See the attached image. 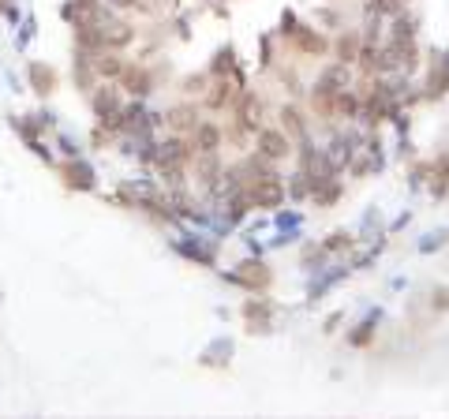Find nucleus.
Here are the masks:
<instances>
[{
    "label": "nucleus",
    "instance_id": "60",
    "mask_svg": "<svg viewBox=\"0 0 449 419\" xmlns=\"http://www.w3.org/2000/svg\"><path fill=\"white\" fill-rule=\"evenodd\" d=\"M0 299H4V292H0Z\"/></svg>",
    "mask_w": 449,
    "mask_h": 419
},
{
    "label": "nucleus",
    "instance_id": "18",
    "mask_svg": "<svg viewBox=\"0 0 449 419\" xmlns=\"http://www.w3.org/2000/svg\"><path fill=\"white\" fill-rule=\"evenodd\" d=\"M277 127H281L292 142L311 139V116L303 113L296 101H288V105H281V109H277Z\"/></svg>",
    "mask_w": 449,
    "mask_h": 419
},
{
    "label": "nucleus",
    "instance_id": "48",
    "mask_svg": "<svg viewBox=\"0 0 449 419\" xmlns=\"http://www.w3.org/2000/svg\"><path fill=\"white\" fill-rule=\"evenodd\" d=\"M445 243H449V232H427L424 240H419V255H434V251H442Z\"/></svg>",
    "mask_w": 449,
    "mask_h": 419
},
{
    "label": "nucleus",
    "instance_id": "9",
    "mask_svg": "<svg viewBox=\"0 0 449 419\" xmlns=\"http://www.w3.org/2000/svg\"><path fill=\"white\" fill-rule=\"evenodd\" d=\"M199 124H203V105L195 101V98H180L176 105H169V109H165V131L191 135Z\"/></svg>",
    "mask_w": 449,
    "mask_h": 419
},
{
    "label": "nucleus",
    "instance_id": "27",
    "mask_svg": "<svg viewBox=\"0 0 449 419\" xmlns=\"http://www.w3.org/2000/svg\"><path fill=\"white\" fill-rule=\"evenodd\" d=\"M431 199H449V150L431 157V180H427Z\"/></svg>",
    "mask_w": 449,
    "mask_h": 419
},
{
    "label": "nucleus",
    "instance_id": "47",
    "mask_svg": "<svg viewBox=\"0 0 449 419\" xmlns=\"http://www.w3.org/2000/svg\"><path fill=\"white\" fill-rule=\"evenodd\" d=\"M273 75L277 79H281V86L288 90V94H303V83H300V75H296V68H285V64H277V68H273Z\"/></svg>",
    "mask_w": 449,
    "mask_h": 419
},
{
    "label": "nucleus",
    "instance_id": "56",
    "mask_svg": "<svg viewBox=\"0 0 449 419\" xmlns=\"http://www.w3.org/2000/svg\"><path fill=\"white\" fill-rule=\"evenodd\" d=\"M345 322V311H334V314H326V322H322V333L329 337V333H337V326Z\"/></svg>",
    "mask_w": 449,
    "mask_h": 419
},
{
    "label": "nucleus",
    "instance_id": "50",
    "mask_svg": "<svg viewBox=\"0 0 449 419\" xmlns=\"http://www.w3.org/2000/svg\"><path fill=\"white\" fill-rule=\"evenodd\" d=\"M244 333L247 337H270L273 333V318H247L244 322Z\"/></svg>",
    "mask_w": 449,
    "mask_h": 419
},
{
    "label": "nucleus",
    "instance_id": "3",
    "mask_svg": "<svg viewBox=\"0 0 449 419\" xmlns=\"http://www.w3.org/2000/svg\"><path fill=\"white\" fill-rule=\"evenodd\" d=\"M424 101L438 105L449 98V49H431L427 52V75H424Z\"/></svg>",
    "mask_w": 449,
    "mask_h": 419
},
{
    "label": "nucleus",
    "instance_id": "12",
    "mask_svg": "<svg viewBox=\"0 0 449 419\" xmlns=\"http://www.w3.org/2000/svg\"><path fill=\"white\" fill-rule=\"evenodd\" d=\"M382 49H386V57L393 60V68L404 71V75H416L419 64H424L416 38H386V42H382Z\"/></svg>",
    "mask_w": 449,
    "mask_h": 419
},
{
    "label": "nucleus",
    "instance_id": "19",
    "mask_svg": "<svg viewBox=\"0 0 449 419\" xmlns=\"http://www.w3.org/2000/svg\"><path fill=\"white\" fill-rule=\"evenodd\" d=\"M98 83H101V79L94 71V52L72 45V86L79 90V94H90Z\"/></svg>",
    "mask_w": 449,
    "mask_h": 419
},
{
    "label": "nucleus",
    "instance_id": "59",
    "mask_svg": "<svg viewBox=\"0 0 449 419\" xmlns=\"http://www.w3.org/2000/svg\"><path fill=\"white\" fill-rule=\"evenodd\" d=\"M79 4H86V8H90V4H101V0H79Z\"/></svg>",
    "mask_w": 449,
    "mask_h": 419
},
{
    "label": "nucleus",
    "instance_id": "51",
    "mask_svg": "<svg viewBox=\"0 0 449 419\" xmlns=\"http://www.w3.org/2000/svg\"><path fill=\"white\" fill-rule=\"evenodd\" d=\"M57 147H60V154H64V157H83V142L72 139L68 131H60V135H57Z\"/></svg>",
    "mask_w": 449,
    "mask_h": 419
},
{
    "label": "nucleus",
    "instance_id": "17",
    "mask_svg": "<svg viewBox=\"0 0 449 419\" xmlns=\"http://www.w3.org/2000/svg\"><path fill=\"white\" fill-rule=\"evenodd\" d=\"M157 150H161L157 161H176V165H188V168L195 161V154H199L195 142H191V135H176V131H169V135L157 139Z\"/></svg>",
    "mask_w": 449,
    "mask_h": 419
},
{
    "label": "nucleus",
    "instance_id": "24",
    "mask_svg": "<svg viewBox=\"0 0 449 419\" xmlns=\"http://www.w3.org/2000/svg\"><path fill=\"white\" fill-rule=\"evenodd\" d=\"M363 49V34L356 30V26H348V30H337L334 38V49H329V57L341 60V64H356V57H360Z\"/></svg>",
    "mask_w": 449,
    "mask_h": 419
},
{
    "label": "nucleus",
    "instance_id": "25",
    "mask_svg": "<svg viewBox=\"0 0 449 419\" xmlns=\"http://www.w3.org/2000/svg\"><path fill=\"white\" fill-rule=\"evenodd\" d=\"M232 352H236V345H232V340H229V337H217L214 345H206V348H203L199 367H206V371H229Z\"/></svg>",
    "mask_w": 449,
    "mask_h": 419
},
{
    "label": "nucleus",
    "instance_id": "53",
    "mask_svg": "<svg viewBox=\"0 0 449 419\" xmlns=\"http://www.w3.org/2000/svg\"><path fill=\"white\" fill-rule=\"evenodd\" d=\"M314 19H319V23H326V30H341V26H345V19H341V11H334V8H314Z\"/></svg>",
    "mask_w": 449,
    "mask_h": 419
},
{
    "label": "nucleus",
    "instance_id": "29",
    "mask_svg": "<svg viewBox=\"0 0 449 419\" xmlns=\"http://www.w3.org/2000/svg\"><path fill=\"white\" fill-rule=\"evenodd\" d=\"M329 258H334V255L322 247V240H319V243L307 240V243L300 247V270H303V273H322V270L329 266Z\"/></svg>",
    "mask_w": 449,
    "mask_h": 419
},
{
    "label": "nucleus",
    "instance_id": "45",
    "mask_svg": "<svg viewBox=\"0 0 449 419\" xmlns=\"http://www.w3.org/2000/svg\"><path fill=\"white\" fill-rule=\"evenodd\" d=\"M300 26H303V19L296 16L292 8H285V11H281V26H277V38H281V42H288V38L300 34Z\"/></svg>",
    "mask_w": 449,
    "mask_h": 419
},
{
    "label": "nucleus",
    "instance_id": "8",
    "mask_svg": "<svg viewBox=\"0 0 449 419\" xmlns=\"http://www.w3.org/2000/svg\"><path fill=\"white\" fill-rule=\"evenodd\" d=\"M244 191L251 199V210H262V214H273V210H281L288 202L285 180H255V183H247Z\"/></svg>",
    "mask_w": 449,
    "mask_h": 419
},
{
    "label": "nucleus",
    "instance_id": "58",
    "mask_svg": "<svg viewBox=\"0 0 449 419\" xmlns=\"http://www.w3.org/2000/svg\"><path fill=\"white\" fill-rule=\"evenodd\" d=\"M247 255H262V243L251 240V236H247Z\"/></svg>",
    "mask_w": 449,
    "mask_h": 419
},
{
    "label": "nucleus",
    "instance_id": "21",
    "mask_svg": "<svg viewBox=\"0 0 449 419\" xmlns=\"http://www.w3.org/2000/svg\"><path fill=\"white\" fill-rule=\"evenodd\" d=\"M382 318H386V314H382V307L367 311L363 318L345 333V345H348V348H371V345H375V337H378V322H382Z\"/></svg>",
    "mask_w": 449,
    "mask_h": 419
},
{
    "label": "nucleus",
    "instance_id": "42",
    "mask_svg": "<svg viewBox=\"0 0 449 419\" xmlns=\"http://www.w3.org/2000/svg\"><path fill=\"white\" fill-rule=\"evenodd\" d=\"M363 42L367 45H382V34H386V26H382V16H375V11H367L363 16Z\"/></svg>",
    "mask_w": 449,
    "mask_h": 419
},
{
    "label": "nucleus",
    "instance_id": "37",
    "mask_svg": "<svg viewBox=\"0 0 449 419\" xmlns=\"http://www.w3.org/2000/svg\"><path fill=\"white\" fill-rule=\"evenodd\" d=\"M206 86H210V71H188V75H180V79H176L180 98H203V94H206Z\"/></svg>",
    "mask_w": 449,
    "mask_h": 419
},
{
    "label": "nucleus",
    "instance_id": "4",
    "mask_svg": "<svg viewBox=\"0 0 449 419\" xmlns=\"http://www.w3.org/2000/svg\"><path fill=\"white\" fill-rule=\"evenodd\" d=\"M221 173H224L221 150H214V154H195V161H191V183L210 195V202H221Z\"/></svg>",
    "mask_w": 449,
    "mask_h": 419
},
{
    "label": "nucleus",
    "instance_id": "35",
    "mask_svg": "<svg viewBox=\"0 0 449 419\" xmlns=\"http://www.w3.org/2000/svg\"><path fill=\"white\" fill-rule=\"evenodd\" d=\"M319 79H322V83H329L334 90H345V86H352V83H356V71H352V64L329 60L326 68L319 71Z\"/></svg>",
    "mask_w": 449,
    "mask_h": 419
},
{
    "label": "nucleus",
    "instance_id": "33",
    "mask_svg": "<svg viewBox=\"0 0 449 419\" xmlns=\"http://www.w3.org/2000/svg\"><path fill=\"white\" fill-rule=\"evenodd\" d=\"M322 247H326V251L334 255V258H345V255H352L356 247H360V236L348 232V229H334V232H329L326 240H322Z\"/></svg>",
    "mask_w": 449,
    "mask_h": 419
},
{
    "label": "nucleus",
    "instance_id": "31",
    "mask_svg": "<svg viewBox=\"0 0 449 419\" xmlns=\"http://www.w3.org/2000/svg\"><path fill=\"white\" fill-rule=\"evenodd\" d=\"M236 64H240V57H236V45H232V42H224V45L214 49V57H210L206 71H210V79H221V75H232V71H236Z\"/></svg>",
    "mask_w": 449,
    "mask_h": 419
},
{
    "label": "nucleus",
    "instance_id": "23",
    "mask_svg": "<svg viewBox=\"0 0 449 419\" xmlns=\"http://www.w3.org/2000/svg\"><path fill=\"white\" fill-rule=\"evenodd\" d=\"M154 180L161 183L165 191H180V188H191V168L176 165V161H157L154 165Z\"/></svg>",
    "mask_w": 449,
    "mask_h": 419
},
{
    "label": "nucleus",
    "instance_id": "40",
    "mask_svg": "<svg viewBox=\"0 0 449 419\" xmlns=\"http://www.w3.org/2000/svg\"><path fill=\"white\" fill-rule=\"evenodd\" d=\"M285 195L292 202H311V188H307V180H303L300 168H296L292 176H285Z\"/></svg>",
    "mask_w": 449,
    "mask_h": 419
},
{
    "label": "nucleus",
    "instance_id": "26",
    "mask_svg": "<svg viewBox=\"0 0 449 419\" xmlns=\"http://www.w3.org/2000/svg\"><path fill=\"white\" fill-rule=\"evenodd\" d=\"M191 142H195V150H199V154H214V150H221V147H224V124H217V120H203L199 127L191 131Z\"/></svg>",
    "mask_w": 449,
    "mask_h": 419
},
{
    "label": "nucleus",
    "instance_id": "10",
    "mask_svg": "<svg viewBox=\"0 0 449 419\" xmlns=\"http://www.w3.org/2000/svg\"><path fill=\"white\" fill-rule=\"evenodd\" d=\"M255 150L262 157H270V161H288V157L296 154V142L285 135L281 127H270V124H262L255 131Z\"/></svg>",
    "mask_w": 449,
    "mask_h": 419
},
{
    "label": "nucleus",
    "instance_id": "43",
    "mask_svg": "<svg viewBox=\"0 0 449 419\" xmlns=\"http://www.w3.org/2000/svg\"><path fill=\"white\" fill-rule=\"evenodd\" d=\"M86 142H90V150H113L116 147V135H113V131H105L101 124H94V127H90V135H86Z\"/></svg>",
    "mask_w": 449,
    "mask_h": 419
},
{
    "label": "nucleus",
    "instance_id": "55",
    "mask_svg": "<svg viewBox=\"0 0 449 419\" xmlns=\"http://www.w3.org/2000/svg\"><path fill=\"white\" fill-rule=\"evenodd\" d=\"M393 154H397L401 161H404V157H408V161H412V157H416V142L408 139V135H397V150H393Z\"/></svg>",
    "mask_w": 449,
    "mask_h": 419
},
{
    "label": "nucleus",
    "instance_id": "7",
    "mask_svg": "<svg viewBox=\"0 0 449 419\" xmlns=\"http://www.w3.org/2000/svg\"><path fill=\"white\" fill-rule=\"evenodd\" d=\"M285 45L292 49L296 57H307V60H322V57H329V49H334V38H329V34H322V30H314V26H307V23H303V26H300V34H296V38H288Z\"/></svg>",
    "mask_w": 449,
    "mask_h": 419
},
{
    "label": "nucleus",
    "instance_id": "41",
    "mask_svg": "<svg viewBox=\"0 0 449 419\" xmlns=\"http://www.w3.org/2000/svg\"><path fill=\"white\" fill-rule=\"evenodd\" d=\"M427 180H431V157H412V168H408V188L419 191V188H427Z\"/></svg>",
    "mask_w": 449,
    "mask_h": 419
},
{
    "label": "nucleus",
    "instance_id": "11",
    "mask_svg": "<svg viewBox=\"0 0 449 419\" xmlns=\"http://www.w3.org/2000/svg\"><path fill=\"white\" fill-rule=\"evenodd\" d=\"M173 251L183 255L195 266H206V270H217V247L206 243V236H195V232H183L180 240H173Z\"/></svg>",
    "mask_w": 449,
    "mask_h": 419
},
{
    "label": "nucleus",
    "instance_id": "46",
    "mask_svg": "<svg viewBox=\"0 0 449 419\" xmlns=\"http://www.w3.org/2000/svg\"><path fill=\"white\" fill-rule=\"evenodd\" d=\"M258 68L262 71H273L277 68V52H273V38L270 34L258 38Z\"/></svg>",
    "mask_w": 449,
    "mask_h": 419
},
{
    "label": "nucleus",
    "instance_id": "16",
    "mask_svg": "<svg viewBox=\"0 0 449 419\" xmlns=\"http://www.w3.org/2000/svg\"><path fill=\"white\" fill-rule=\"evenodd\" d=\"M26 86H30L38 98H52L60 90V71L45 60H30L26 64Z\"/></svg>",
    "mask_w": 449,
    "mask_h": 419
},
{
    "label": "nucleus",
    "instance_id": "13",
    "mask_svg": "<svg viewBox=\"0 0 449 419\" xmlns=\"http://www.w3.org/2000/svg\"><path fill=\"white\" fill-rule=\"evenodd\" d=\"M86 101H90V113H94V120H101V116H113V113L124 105V86L116 83V79H101V83L86 94Z\"/></svg>",
    "mask_w": 449,
    "mask_h": 419
},
{
    "label": "nucleus",
    "instance_id": "22",
    "mask_svg": "<svg viewBox=\"0 0 449 419\" xmlns=\"http://www.w3.org/2000/svg\"><path fill=\"white\" fill-rule=\"evenodd\" d=\"M98 26H101V38H105V49H120L124 52L131 42H135V26H131L127 19H120L116 11L105 23H98Z\"/></svg>",
    "mask_w": 449,
    "mask_h": 419
},
{
    "label": "nucleus",
    "instance_id": "57",
    "mask_svg": "<svg viewBox=\"0 0 449 419\" xmlns=\"http://www.w3.org/2000/svg\"><path fill=\"white\" fill-rule=\"evenodd\" d=\"M408 221H412V210H404V214H401V217H397V221H393V225H390V229H386V232H390V236H397V232H401V229H404V225H408Z\"/></svg>",
    "mask_w": 449,
    "mask_h": 419
},
{
    "label": "nucleus",
    "instance_id": "30",
    "mask_svg": "<svg viewBox=\"0 0 449 419\" xmlns=\"http://www.w3.org/2000/svg\"><path fill=\"white\" fill-rule=\"evenodd\" d=\"M277 314V304L266 296V292H247L244 304H240V318H273Z\"/></svg>",
    "mask_w": 449,
    "mask_h": 419
},
{
    "label": "nucleus",
    "instance_id": "28",
    "mask_svg": "<svg viewBox=\"0 0 449 419\" xmlns=\"http://www.w3.org/2000/svg\"><path fill=\"white\" fill-rule=\"evenodd\" d=\"M360 109H363V98L356 94V86L337 90V105H334L337 124H356V120H360Z\"/></svg>",
    "mask_w": 449,
    "mask_h": 419
},
{
    "label": "nucleus",
    "instance_id": "1",
    "mask_svg": "<svg viewBox=\"0 0 449 419\" xmlns=\"http://www.w3.org/2000/svg\"><path fill=\"white\" fill-rule=\"evenodd\" d=\"M169 79V64H150V60H127V68L120 71L116 83L124 86L127 98H150L154 90H161Z\"/></svg>",
    "mask_w": 449,
    "mask_h": 419
},
{
    "label": "nucleus",
    "instance_id": "44",
    "mask_svg": "<svg viewBox=\"0 0 449 419\" xmlns=\"http://www.w3.org/2000/svg\"><path fill=\"white\" fill-rule=\"evenodd\" d=\"M427 307H431V314H449V285H434L431 288Z\"/></svg>",
    "mask_w": 449,
    "mask_h": 419
},
{
    "label": "nucleus",
    "instance_id": "5",
    "mask_svg": "<svg viewBox=\"0 0 449 419\" xmlns=\"http://www.w3.org/2000/svg\"><path fill=\"white\" fill-rule=\"evenodd\" d=\"M57 168V176H60V183L68 191H75V195H90V191H98V168L86 161V157H64L60 165H52Z\"/></svg>",
    "mask_w": 449,
    "mask_h": 419
},
{
    "label": "nucleus",
    "instance_id": "14",
    "mask_svg": "<svg viewBox=\"0 0 449 419\" xmlns=\"http://www.w3.org/2000/svg\"><path fill=\"white\" fill-rule=\"evenodd\" d=\"M236 94H240V86L232 83V75H221V79H210V86H206V94L199 98V105L206 113H229Z\"/></svg>",
    "mask_w": 449,
    "mask_h": 419
},
{
    "label": "nucleus",
    "instance_id": "20",
    "mask_svg": "<svg viewBox=\"0 0 449 419\" xmlns=\"http://www.w3.org/2000/svg\"><path fill=\"white\" fill-rule=\"evenodd\" d=\"M307 105H311V113L319 116L322 124H337V116H334V105H337V90L322 83V79H314L311 90H307Z\"/></svg>",
    "mask_w": 449,
    "mask_h": 419
},
{
    "label": "nucleus",
    "instance_id": "52",
    "mask_svg": "<svg viewBox=\"0 0 449 419\" xmlns=\"http://www.w3.org/2000/svg\"><path fill=\"white\" fill-rule=\"evenodd\" d=\"M26 150H30L38 161H45V165H57L52 161V150L45 147V135H38V139H26Z\"/></svg>",
    "mask_w": 449,
    "mask_h": 419
},
{
    "label": "nucleus",
    "instance_id": "6",
    "mask_svg": "<svg viewBox=\"0 0 449 419\" xmlns=\"http://www.w3.org/2000/svg\"><path fill=\"white\" fill-rule=\"evenodd\" d=\"M229 116L236 124H240L244 131H255L266 124V98L258 94V90H251V86H244L240 94H236V101H232V109H229Z\"/></svg>",
    "mask_w": 449,
    "mask_h": 419
},
{
    "label": "nucleus",
    "instance_id": "54",
    "mask_svg": "<svg viewBox=\"0 0 449 419\" xmlns=\"http://www.w3.org/2000/svg\"><path fill=\"white\" fill-rule=\"evenodd\" d=\"M109 8L113 11H154V4H147V0H109Z\"/></svg>",
    "mask_w": 449,
    "mask_h": 419
},
{
    "label": "nucleus",
    "instance_id": "39",
    "mask_svg": "<svg viewBox=\"0 0 449 419\" xmlns=\"http://www.w3.org/2000/svg\"><path fill=\"white\" fill-rule=\"evenodd\" d=\"M404 8H408V0H363V16H367V11H375V16H382V19L401 16Z\"/></svg>",
    "mask_w": 449,
    "mask_h": 419
},
{
    "label": "nucleus",
    "instance_id": "36",
    "mask_svg": "<svg viewBox=\"0 0 449 419\" xmlns=\"http://www.w3.org/2000/svg\"><path fill=\"white\" fill-rule=\"evenodd\" d=\"M311 202L319 206V210H334V206L345 202V183H341V176L329 180V183H322L319 191H311Z\"/></svg>",
    "mask_w": 449,
    "mask_h": 419
},
{
    "label": "nucleus",
    "instance_id": "15",
    "mask_svg": "<svg viewBox=\"0 0 449 419\" xmlns=\"http://www.w3.org/2000/svg\"><path fill=\"white\" fill-rule=\"evenodd\" d=\"M356 75L360 79H375V75H397V68H393V60L386 57V49L382 45H367L363 42V49H360V57H356Z\"/></svg>",
    "mask_w": 449,
    "mask_h": 419
},
{
    "label": "nucleus",
    "instance_id": "38",
    "mask_svg": "<svg viewBox=\"0 0 449 419\" xmlns=\"http://www.w3.org/2000/svg\"><path fill=\"white\" fill-rule=\"evenodd\" d=\"M390 38H419V16H412V11H401V16L390 19Z\"/></svg>",
    "mask_w": 449,
    "mask_h": 419
},
{
    "label": "nucleus",
    "instance_id": "2",
    "mask_svg": "<svg viewBox=\"0 0 449 419\" xmlns=\"http://www.w3.org/2000/svg\"><path fill=\"white\" fill-rule=\"evenodd\" d=\"M221 281L244 288V292H270L273 288V266L262 255H247V258L236 262V270L221 273Z\"/></svg>",
    "mask_w": 449,
    "mask_h": 419
},
{
    "label": "nucleus",
    "instance_id": "49",
    "mask_svg": "<svg viewBox=\"0 0 449 419\" xmlns=\"http://www.w3.org/2000/svg\"><path fill=\"white\" fill-rule=\"evenodd\" d=\"M300 214H296V210H288V206H281V210H273V225L277 229H300Z\"/></svg>",
    "mask_w": 449,
    "mask_h": 419
},
{
    "label": "nucleus",
    "instance_id": "34",
    "mask_svg": "<svg viewBox=\"0 0 449 419\" xmlns=\"http://www.w3.org/2000/svg\"><path fill=\"white\" fill-rule=\"evenodd\" d=\"M382 168H386V154H356L352 157V165H348V173L356 176V180H367V176H378Z\"/></svg>",
    "mask_w": 449,
    "mask_h": 419
},
{
    "label": "nucleus",
    "instance_id": "32",
    "mask_svg": "<svg viewBox=\"0 0 449 419\" xmlns=\"http://www.w3.org/2000/svg\"><path fill=\"white\" fill-rule=\"evenodd\" d=\"M124 68H127V60H124L120 49H101V52H94V71H98V79H120Z\"/></svg>",
    "mask_w": 449,
    "mask_h": 419
}]
</instances>
